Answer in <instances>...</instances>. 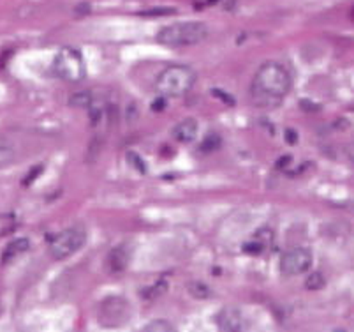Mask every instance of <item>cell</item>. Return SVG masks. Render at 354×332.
Masks as SVG:
<instances>
[{"label": "cell", "mask_w": 354, "mask_h": 332, "mask_svg": "<svg viewBox=\"0 0 354 332\" xmlns=\"http://www.w3.org/2000/svg\"><path fill=\"white\" fill-rule=\"evenodd\" d=\"M196 71L185 64H171L164 67L156 80V90L160 98H183L196 85Z\"/></svg>", "instance_id": "obj_3"}, {"label": "cell", "mask_w": 354, "mask_h": 332, "mask_svg": "<svg viewBox=\"0 0 354 332\" xmlns=\"http://www.w3.org/2000/svg\"><path fill=\"white\" fill-rule=\"evenodd\" d=\"M305 286H307L310 292H315V290H321L324 286V278L321 272L308 274L307 279H305Z\"/></svg>", "instance_id": "obj_14"}, {"label": "cell", "mask_w": 354, "mask_h": 332, "mask_svg": "<svg viewBox=\"0 0 354 332\" xmlns=\"http://www.w3.org/2000/svg\"><path fill=\"white\" fill-rule=\"evenodd\" d=\"M349 159L354 163V147H351L349 149Z\"/></svg>", "instance_id": "obj_15"}, {"label": "cell", "mask_w": 354, "mask_h": 332, "mask_svg": "<svg viewBox=\"0 0 354 332\" xmlns=\"http://www.w3.org/2000/svg\"><path fill=\"white\" fill-rule=\"evenodd\" d=\"M312 262H314V254L308 247L292 246L282 253L281 260H279V270L282 276L295 278V276L307 274L310 270Z\"/></svg>", "instance_id": "obj_6"}, {"label": "cell", "mask_w": 354, "mask_h": 332, "mask_svg": "<svg viewBox=\"0 0 354 332\" xmlns=\"http://www.w3.org/2000/svg\"><path fill=\"white\" fill-rule=\"evenodd\" d=\"M18 157V150H16V145L12 143L8 138L0 137V170L8 168Z\"/></svg>", "instance_id": "obj_11"}, {"label": "cell", "mask_w": 354, "mask_h": 332, "mask_svg": "<svg viewBox=\"0 0 354 332\" xmlns=\"http://www.w3.org/2000/svg\"><path fill=\"white\" fill-rule=\"evenodd\" d=\"M175 329V325L169 324L167 320H153L150 322V324H147L143 327V331L147 332H167V331H173Z\"/></svg>", "instance_id": "obj_13"}, {"label": "cell", "mask_w": 354, "mask_h": 332, "mask_svg": "<svg viewBox=\"0 0 354 332\" xmlns=\"http://www.w3.org/2000/svg\"><path fill=\"white\" fill-rule=\"evenodd\" d=\"M198 131H199L198 121H196V119L187 117V119H183V121H180L178 124L173 128V137H175L178 141H182V143H191V141L198 137Z\"/></svg>", "instance_id": "obj_9"}, {"label": "cell", "mask_w": 354, "mask_h": 332, "mask_svg": "<svg viewBox=\"0 0 354 332\" xmlns=\"http://www.w3.org/2000/svg\"><path fill=\"white\" fill-rule=\"evenodd\" d=\"M129 302L122 297H109L99 308V322L104 327H118L129 320Z\"/></svg>", "instance_id": "obj_7"}, {"label": "cell", "mask_w": 354, "mask_h": 332, "mask_svg": "<svg viewBox=\"0 0 354 332\" xmlns=\"http://www.w3.org/2000/svg\"><path fill=\"white\" fill-rule=\"evenodd\" d=\"M129 263V251L125 246H117L108 256V265L113 272H120Z\"/></svg>", "instance_id": "obj_12"}, {"label": "cell", "mask_w": 354, "mask_h": 332, "mask_svg": "<svg viewBox=\"0 0 354 332\" xmlns=\"http://www.w3.org/2000/svg\"><path fill=\"white\" fill-rule=\"evenodd\" d=\"M86 230L82 225L69 227L66 230L55 234L48 243V253L53 258L55 262H62L67 260L78 251H82L86 244Z\"/></svg>", "instance_id": "obj_4"}, {"label": "cell", "mask_w": 354, "mask_h": 332, "mask_svg": "<svg viewBox=\"0 0 354 332\" xmlns=\"http://www.w3.org/2000/svg\"><path fill=\"white\" fill-rule=\"evenodd\" d=\"M51 66H53L55 75L60 80H66V82H82L86 76L85 59H83L82 51L76 50V48H62L59 53L55 55Z\"/></svg>", "instance_id": "obj_5"}, {"label": "cell", "mask_w": 354, "mask_h": 332, "mask_svg": "<svg viewBox=\"0 0 354 332\" xmlns=\"http://www.w3.org/2000/svg\"><path fill=\"white\" fill-rule=\"evenodd\" d=\"M28 247H30V241H28L27 237L15 238V241H11V243L8 244V247H6L4 253H2V262H12V260H16V258L21 256L24 253H27Z\"/></svg>", "instance_id": "obj_10"}, {"label": "cell", "mask_w": 354, "mask_h": 332, "mask_svg": "<svg viewBox=\"0 0 354 332\" xmlns=\"http://www.w3.org/2000/svg\"><path fill=\"white\" fill-rule=\"evenodd\" d=\"M292 89V76L281 62L270 60L259 66L250 82L249 98L256 108L275 110L284 103Z\"/></svg>", "instance_id": "obj_1"}, {"label": "cell", "mask_w": 354, "mask_h": 332, "mask_svg": "<svg viewBox=\"0 0 354 332\" xmlns=\"http://www.w3.org/2000/svg\"><path fill=\"white\" fill-rule=\"evenodd\" d=\"M210 28L203 21L185 20L175 21L160 28L156 35V41L166 48H189L207 41Z\"/></svg>", "instance_id": "obj_2"}, {"label": "cell", "mask_w": 354, "mask_h": 332, "mask_svg": "<svg viewBox=\"0 0 354 332\" xmlns=\"http://www.w3.org/2000/svg\"><path fill=\"white\" fill-rule=\"evenodd\" d=\"M215 324H217V327L222 329V331L230 332H238L249 329V322L243 317V313L236 308L221 309V311L217 313V317H215Z\"/></svg>", "instance_id": "obj_8"}]
</instances>
